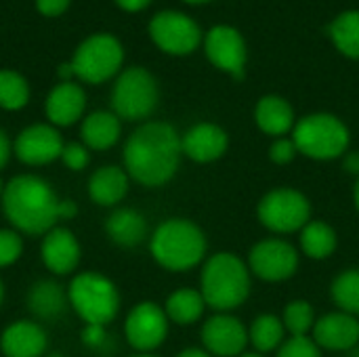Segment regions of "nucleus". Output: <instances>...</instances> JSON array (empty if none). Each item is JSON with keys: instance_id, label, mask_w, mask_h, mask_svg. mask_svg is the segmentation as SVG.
<instances>
[{"instance_id": "nucleus-25", "label": "nucleus", "mask_w": 359, "mask_h": 357, "mask_svg": "<svg viewBox=\"0 0 359 357\" xmlns=\"http://www.w3.org/2000/svg\"><path fill=\"white\" fill-rule=\"evenodd\" d=\"M67 305V292L53 280H40L27 292V307L40 320H57Z\"/></svg>"}, {"instance_id": "nucleus-35", "label": "nucleus", "mask_w": 359, "mask_h": 357, "mask_svg": "<svg viewBox=\"0 0 359 357\" xmlns=\"http://www.w3.org/2000/svg\"><path fill=\"white\" fill-rule=\"evenodd\" d=\"M299 156V149L292 141V137H280V139H273V143L269 145V160L273 164H290L294 158Z\"/></svg>"}, {"instance_id": "nucleus-26", "label": "nucleus", "mask_w": 359, "mask_h": 357, "mask_svg": "<svg viewBox=\"0 0 359 357\" xmlns=\"http://www.w3.org/2000/svg\"><path fill=\"white\" fill-rule=\"evenodd\" d=\"M301 252L313 261H326L339 246V236L326 221H309L301 229Z\"/></svg>"}, {"instance_id": "nucleus-37", "label": "nucleus", "mask_w": 359, "mask_h": 357, "mask_svg": "<svg viewBox=\"0 0 359 357\" xmlns=\"http://www.w3.org/2000/svg\"><path fill=\"white\" fill-rule=\"evenodd\" d=\"M80 339L86 347L101 349L107 343V330H105V326H99V324H86Z\"/></svg>"}, {"instance_id": "nucleus-17", "label": "nucleus", "mask_w": 359, "mask_h": 357, "mask_svg": "<svg viewBox=\"0 0 359 357\" xmlns=\"http://www.w3.org/2000/svg\"><path fill=\"white\" fill-rule=\"evenodd\" d=\"M227 147H229V135L225 128H221L215 122H200L181 137L183 156H187L198 164H208L223 158Z\"/></svg>"}, {"instance_id": "nucleus-2", "label": "nucleus", "mask_w": 359, "mask_h": 357, "mask_svg": "<svg viewBox=\"0 0 359 357\" xmlns=\"http://www.w3.org/2000/svg\"><path fill=\"white\" fill-rule=\"evenodd\" d=\"M59 204L53 187L36 175H19L4 185V215L23 234H48L59 221Z\"/></svg>"}, {"instance_id": "nucleus-51", "label": "nucleus", "mask_w": 359, "mask_h": 357, "mask_svg": "<svg viewBox=\"0 0 359 357\" xmlns=\"http://www.w3.org/2000/svg\"><path fill=\"white\" fill-rule=\"evenodd\" d=\"M46 357H63V356H59V353H50V356H46Z\"/></svg>"}, {"instance_id": "nucleus-5", "label": "nucleus", "mask_w": 359, "mask_h": 357, "mask_svg": "<svg viewBox=\"0 0 359 357\" xmlns=\"http://www.w3.org/2000/svg\"><path fill=\"white\" fill-rule=\"evenodd\" d=\"M292 141L301 156L318 162L343 158L351 143L347 124L334 114L318 112L297 120L292 128Z\"/></svg>"}, {"instance_id": "nucleus-19", "label": "nucleus", "mask_w": 359, "mask_h": 357, "mask_svg": "<svg viewBox=\"0 0 359 357\" xmlns=\"http://www.w3.org/2000/svg\"><path fill=\"white\" fill-rule=\"evenodd\" d=\"M46 332L40 324L21 320L11 324L0 337L4 357H42L46 351Z\"/></svg>"}, {"instance_id": "nucleus-44", "label": "nucleus", "mask_w": 359, "mask_h": 357, "mask_svg": "<svg viewBox=\"0 0 359 357\" xmlns=\"http://www.w3.org/2000/svg\"><path fill=\"white\" fill-rule=\"evenodd\" d=\"M353 204H355V208H358L359 213V177L358 181H355V187H353Z\"/></svg>"}, {"instance_id": "nucleus-48", "label": "nucleus", "mask_w": 359, "mask_h": 357, "mask_svg": "<svg viewBox=\"0 0 359 357\" xmlns=\"http://www.w3.org/2000/svg\"><path fill=\"white\" fill-rule=\"evenodd\" d=\"M349 353H351V356H349V357H359V345H358V347H355V349H351Z\"/></svg>"}, {"instance_id": "nucleus-23", "label": "nucleus", "mask_w": 359, "mask_h": 357, "mask_svg": "<svg viewBox=\"0 0 359 357\" xmlns=\"http://www.w3.org/2000/svg\"><path fill=\"white\" fill-rule=\"evenodd\" d=\"M120 118L114 112H93L84 118L80 128L82 143L95 151H105L114 147L120 139Z\"/></svg>"}, {"instance_id": "nucleus-36", "label": "nucleus", "mask_w": 359, "mask_h": 357, "mask_svg": "<svg viewBox=\"0 0 359 357\" xmlns=\"http://www.w3.org/2000/svg\"><path fill=\"white\" fill-rule=\"evenodd\" d=\"M61 160L69 170H84L88 166V147L82 143H67L61 151Z\"/></svg>"}, {"instance_id": "nucleus-12", "label": "nucleus", "mask_w": 359, "mask_h": 357, "mask_svg": "<svg viewBox=\"0 0 359 357\" xmlns=\"http://www.w3.org/2000/svg\"><path fill=\"white\" fill-rule=\"evenodd\" d=\"M168 316L166 311L151 301H143L130 309L124 322V335L133 349L149 353L158 349L168 337Z\"/></svg>"}, {"instance_id": "nucleus-42", "label": "nucleus", "mask_w": 359, "mask_h": 357, "mask_svg": "<svg viewBox=\"0 0 359 357\" xmlns=\"http://www.w3.org/2000/svg\"><path fill=\"white\" fill-rule=\"evenodd\" d=\"M78 215V206L74 200H61L59 204V219H74Z\"/></svg>"}, {"instance_id": "nucleus-41", "label": "nucleus", "mask_w": 359, "mask_h": 357, "mask_svg": "<svg viewBox=\"0 0 359 357\" xmlns=\"http://www.w3.org/2000/svg\"><path fill=\"white\" fill-rule=\"evenodd\" d=\"M149 2H151V0H116V4H118L120 8L128 11V13H139V11H143L145 6H149Z\"/></svg>"}, {"instance_id": "nucleus-1", "label": "nucleus", "mask_w": 359, "mask_h": 357, "mask_svg": "<svg viewBox=\"0 0 359 357\" xmlns=\"http://www.w3.org/2000/svg\"><path fill=\"white\" fill-rule=\"evenodd\" d=\"M181 156V135L172 124L145 122L124 145V170L145 187H160L175 177Z\"/></svg>"}, {"instance_id": "nucleus-7", "label": "nucleus", "mask_w": 359, "mask_h": 357, "mask_svg": "<svg viewBox=\"0 0 359 357\" xmlns=\"http://www.w3.org/2000/svg\"><path fill=\"white\" fill-rule=\"evenodd\" d=\"M160 93L156 78L145 67L124 69L111 90V107L120 120H145L154 114Z\"/></svg>"}, {"instance_id": "nucleus-50", "label": "nucleus", "mask_w": 359, "mask_h": 357, "mask_svg": "<svg viewBox=\"0 0 359 357\" xmlns=\"http://www.w3.org/2000/svg\"><path fill=\"white\" fill-rule=\"evenodd\" d=\"M133 357H156V356H149V353H141V356H133Z\"/></svg>"}, {"instance_id": "nucleus-38", "label": "nucleus", "mask_w": 359, "mask_h": 357, "mask_svg": "<svg viewBox=\"0 0 359 357\" xmlns=\"http://www.w3.org/2000/svg\"><path fill=\"white\" fill-rule=\"evenodd\" d=\"M36 6L46 17H57L67 11L69 0H36Z\"/></svg>"}, {"instance_id": "nucleus-43", "label": "nucleus", "mask_w": 359, "mask_h": 357, "mask_svg": "<svg viewBox=\"0 0 359 357\" xmlns=\"http://www.w3.org/2000/svg\"><path fill=\"white\" fill-rule=\"evenodd\" d=\"M177 357H212L206 349H198V347H189V349H183Z\"/></svg>"}, {"instance_id": "nucleus-33", "label": "nucleus", "mask_w": 359, "mask_h": 357, "mask_svg": "<svg viewBox=\"0 0 359 357\" xmlns=\"http://www.w3.org/2000/svg\"><path fill=\"white\" fill-rule=\"evenodd\" d=\"M276 357H322V349L311 337H288Z\"/></svg>"}, {"instance_id": "nucleus-34", "label": "nucleus", "mask_w": 359, "mask_h": 357, "mask_svg": "<svg viewBox=\"0 0 359 357\" xmlns=\"http://www.w3.org/2000/svg\"><path fill=\"white\" fill-rule=\"evenodd\" d=\"M23 252V242L17 231L0 229V267L13 265Z\"/></svg>"}, {"instance_id": "nucleus-6", "label": "nucleus", "mask_w": 359, "mask_h": 357, "mask_svg": "<svg viewBox=\"0 0 359 357\" xmlns=\"http://www.w3.org/2000/svg\"><path fill=\"white\" fill-rule=\"evenodd\" d=\"M67 301L86 324L99 326H107L120 309L116 284L95 271H82L72 280L67 288Z\"/></svg>"}, {"instance_id": "nucleus-27", "label": "nucleus", "mask_w": 359, "mask_h": 357, "mask_svg": "<svg viewBox=\"0 0 359 357\" xmlns=\"http://www.w3.org/2000/svg\"><path fill=\"white\" fill-rule=\"evenodd\" d=\"M206 301L202 297L200 290L194 288H181L175 290L164 305V311L168 316V320L177 326H191L198 320H202L204 311H206Z\"/></svg>"}, {"instance_id": "nucleus-47", "label": "nucleus", "mask_w": 359, "mask_h": 357, "mask_svg": "<svg viewBox=\"0 0 359 357\" xmlns=\"http://www.w3.org/2000/svg\"><path fill=\"white\" fill-rule=\"evenodd\" d=\"M2 299H4V286H2V280H0V305H2Z\"/></svg>"}, {"instance_id": "nucleus-49", "label": "nucleus", "mask_w": 359, "mask_h": 357, "mask_svg": "<svg viewBox=\"0 0 359 357\" xmlns=\"http://www.w3.org/2000/svg\"><path fill=\"white\" fill-rule=\"evenodd\" d=\"M2 194H4V183H2V179H0V198H2Z\"/></svg>"}, {"instance_id": "nucleus-20", "label": "nucleus", "mask_w": 359, "mask_h": 357, "mask_svg": "<svg viewBox=\"0 0 359 357\" xmlns=\"http://www.w3.org/2000/svg\"><path fill=\"white\" fill-rule=\"evenodd\" d=\"M84 107H86V95L82 86H78L72 80L57 84L48 93L46 103H44L46 118L55 126H72L74 122L82 118Z\"/></svg>"}, {"instance_id": "nucleus-31", "label": "nucleus", "mask_w": 359, "mask_h": 357, "mask_svg": "<svg viewBox=\"0 0 359 357\" xmlns=\"http://www.w3.org/2000/svg\"><path fill=\"white\" fill-rule=\"evenodd\" d=\"M316 320H318L316 311H313L311 303L305 301V299L290 301L284 307V314H282L284 328H286V332L290 337H309V332L316 326Z\"/></svg>"}, {"instance_id": "nucleus-24", "label": "nucleus", "mask_w": 359, "mask_h": 357, "mask_svg": "<svg viewBox=\"0 0 359 357\" xmlns=\"http://www.w3.org/2000/svg\"><path fill=\"white\" fill-rule=\"evenodd\" d=\"M105 231L114 244L133 248L147 238V221L135 208H118L109 215L105 223Z\"/></svg>"}, {"instance_id": "nucleus-9", "label": "nucleus", "mask_w": 359, "mask_h": 357, "mask_svg": "<svg viewBox=\"0 0 359 357\" xmlns=\"http://www.w3.org/2000/svg\"><path fill=\"white\" fill-rule=\"evenodd\" d=\"M124 61V48L111 34H95L86 38L72 57L74 76L88 84H101L118 74Z\"/></svg>"}, {"instance_id": "nucleus-32", "label": "nucleus", "mask_w": 359, "mask_h": 357, "mask_svg": "<svg viewBox=\"0 0 359 357\" xmlns=\"http://www.w3.org/2000/svg\"><path fill=\"white\" fill-rule=\"evenodd\" d=\"M29 99V86L25 78L13 69H0V107L17 112L25 107Z\"/></svg>"}, {"instance_id": "nucleus-30", "label": "nucleus", "mask_w": 359, "mask_h": 357, "mask_svg": "<svg viewBox=\"0 0 359 357\" xmlns=\"http://www.w3.org/2000/svg\"><path fill=\"white\" fill-rule=\"evenodd\" d=\"M330 297L334 305L351 316H359V269H347L332 280Z\"/></svg>"}, {"instance_id": "nucleus-39", "label": "nucleus", "mask_w": 359, "mask_h": 357, "mask_svg": "<svg viewBox=\"0 0 359 357\" xmlns=\"http://www.w3.org/2000/svg\"><path fill=\"white\" fill-rule=\"evenodd\" d=\"M343 168L353 175V177H359V151H347L343 156Z\"/></svg>"}, {"instance_id": "nucleus-28", "label": "nucleus", "mask_w": 359, "mask_h": 357, "mask_svg": "<svg viewBox=\"0 0 359 357\" xmlns=\"http://www.w3.org/2000/svg\"><path fill=\"white\" fill-rule=\"evenodd\" d=\"M286 328L282 318L273 314H261L252 320L248 328V341L257 353H271L282 347L286 341Z\"/></svg>"}, {"instance_id": "nucleus-10", "label": "nucleus", "mask_w": 359, "mask_h": 357, "mask_svg": "<svg viewBox=\"0 0 359 357\" xmlns=\"http://www.w3.org/2000/svg\"><path fill=\"white\" fill-rule=\"evenodd\" d=\"M149 36L154 44L168 55H189L202 42L200 25L185 13L162 11L149 21Z\"/></svg>"}, {"instance_id": "nucleus-3", "label": "nucleus", "mask_w": 359, "mask_h": 357, "mask_svg": "<svg viewBox=\"0 0 359 357\" xmlns=\"http://www.w3.org/2000/svg\"><path fill=\"white\" fill-rule=\"evenodd\" d=\"M250 269L233 252L212 255L200 276V292L210 309L217 314H229L246 303L250 295Z\"/></svg>"}, {"instance_id": "nucleus-45", "label": "nucleus", "mask_w": 359, "mask_h": 357, "mask_svg": "<svg viewBox=\"0 0 359 357\" xmlns=\"http://www.w3.org/2000/svg\"><path fill=\"white\" fill-rule=\"evenodd\" d=\"M240 357H265V356H263V353H257V351H250V353H246V351H244Z\"/></svg>"}, {"instance_id": "nucleus-29", "label": "nucleus", "mask_w": 359, "mask_h": 357, "mask_svg": "<svg viewBox=\"0 0 359 357\" xmlns=\"http://www.w3.org/2000/svg\"><path fill=\"white\" fill-rule=\"evenodd\" d=\"M328 34L339 53L349 59H359V11L341 13L328 25Z\"/></svg>"}, {"instance_id": "nucleus-13", "label": "nucleus", "mask_w": 359, "mask_h": 357, "mask_svg": "<svg viewBox=\"0 0 359 357\" xmlns=\"http://www.w3.org/2000/svg\"><path fill=\"white\" fill-rule=\"evenodd\" d=\"M204 53L217 69L233 76L236 80L244 78L248 50L244 36L233 25L219 23L210 27V32L204 36Z\"/></svg>"}, {"instance_id": "nucleus-21", "label": "nucleus", "mask_w": 359, "mask_h": 357, "mask_svg": "<svg viewBox=\"0 0 359 357\" xmlns=\"http://www.w3.org/2000/svg\"><path fill=\"white\" fill-rule=\"evenodd\" d=\"M255 122L265 135L280 139V137H286L288 133H292V128L297 124V116H294L292 105L284 97L265 95L263 99L257 101Z\"/></svg>"}, {"instance_id": "nucleus-40", "label": "nucleus", "mask_w": 359, "mask_h": 357, "mask_svg": "<svg viewBox=\"0 0 359 357\" xmlns=\"http://www.w3.org/2000/svg\"><path fill=\"white\" fill-rule=\"evenodd\" d=\"M11 151H13L11 141H8L6 133L0 128V170L6 166V162H8V158H11Z\"/></svg>"}, {"instance_id": "nucleus-8", "label": "nucleus", "mask_w": 359, "mask_h": 357, "mask_svg": "<svg viewBox=\"0 0 359 357\" xmlns=\"http://www.w3.org/2000/svg\"><path fill=\"white\" fill-rule=\"evenodd\" d=\"M257 217L261 225L273 234L284 236L301 231L311 221V202L299 189L278 187L261 198L257 206Z\"/></svg>"}, {"instance_id": "nucleus-46", "label": "nucleus", "mask_w": 359, "mask_h": 357, "mask_svg": "<svg viewBox=\"0 0 359 357\" xmlns=\"http://www.w3.org/2000/svg\"><path fill=\"white\" fill-rule=\"evenodd\" d=\"M183 2H189V4H204V2H210V0H183Z\"/></svg>"}, {"instance_id": "nucleus-11", "label": "nucleus", "mask_w": 359, "mask_h": 357, "mask_svg": "<svg viewBox=\"0 0 359 357\" xmlns=\"http://www.w3.org/2000/svg\"><path fill=\"white\" fill-rule=\"evenodd\" d=\"M299 261L301 255L290 242L282 238H267L250 248L246 265L250 274L263 282H284L297 274Z\"/></svg>"}, {"instance_id": "nucleus-14", "label": "nucleus", "mask_w": 359, "mask_h": 357, "mask_svg": "<svg viewBox=\"0 0 359 357\" xmlns=\"http://www.w3.org/2000/svg\"><path fill=\"white\" fill-rule=\"evenodd\" d=\"M202 345L212 357H240L248 341V328L231 314H217L202 324Z\"/></svg>"}, {"instance_id": "nucleus-15", "label": "nucleus", "mask_w": 359, "mask_h": 357, "mask_svg": "<svg viewBox=\"0 0 359 357\" xmlns=\"http://www.w3.org/2000/svg\"><path fill=\"white\" fill-rule=\"evenodd\" d=\"M65 143L50 124H32L15 139V156L27 166H44L61 158Z\"/></svg>"}, {"instance_id": "nucleus-16", "label": "nucleus", "mask_w": 359, "mask_h": 357, "mask_svg": "<svg viewBox=\"0 0 359 357\" xmlns=\"http://www.w3.org/2000/svg\"><path fill=\"white\" fill-rule=\"evenodd\" d=\"M311 339L326 351H351L359 345V320L345 311H332L316 320Z\"/></svg>"}, {"instance_id": "nucleus-22", "label": "nucleus", "mask_w": 359, "mask_h": 357, "mask_svg": "<svg viewBox=\"0 0 359 357\" xmlns=\"http://www.w3.org/2000/svg\"><path fill=\"white\" fill-rule=\"evenodd\" d=\"M128 173L120 166H101L88 181V196L95 204L116 206L128 191Z\"/></svg>"}, {"instance_id": "nucleus-4", "label": "nucleus", "mask_w": 359, "mask_h": 357, "mask_svg": "<svg viewBox=\"0 0 359 357\" xmlns=\"http://www.w3.org/2000/svg\"><path fill=\"white\" fill-rule=\"evenodd\" d=\"M206 236L189 219H168L156 227L149 240L154 261L168 271H187L206 257Z\"/></svg>"}, {"instance_id": "nucleus-18", "label": "nucleus", "mask_w": 359, "mask_h": 357, "mask_svg": "<svg viewBox=\"0 0 359 357\" xmlns=\"http://www.w3.org/2000/svg\"><path fill=\"white\" fill-rule=\"evenodd\" d=\"M40 255L48 271L57 276H65L72 274L80 263V244L69 229L53 227L42 238Z\"/></svg>"}]
</instances>
